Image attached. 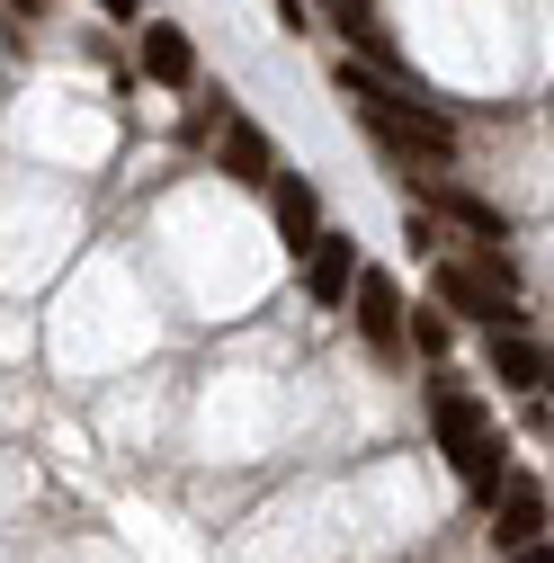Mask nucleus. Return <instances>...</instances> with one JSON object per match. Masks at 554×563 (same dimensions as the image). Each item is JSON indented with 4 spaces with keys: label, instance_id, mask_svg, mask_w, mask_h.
Segmentation results:
<instances>
[{
    "label": "nucleus",
    "instance_id": "1",
    "mask_svg": "<svg viewBox=\"0 0 554 563\" xmlns=\"http://www.w3.org/2000/svg\"><path fill=\"white\" fill-rule=\"evenodd\" d=\"M331 90L350 99V117H358V125L376 134V144H385V153H394L402 170H430V162L447 170V162H456V125H447V117H439L430 99H402V90H385L376 73H358V54L340 63V73H331Z\"/></svg>",
    "mask_w": 554,
    "mask_h": 563
},
{
    "label": "nucleus",
    "instance_id": "2",
    "mask_svg": "<svg viewBox=\"0 0 554 563\" xmlns=\"http://www.w3.org/2000/svg\"><path fill=\"white\" fill-rule=\"evenodd\" d=\"M430 430H439V448L456 456L465 492H474V501H492L501 474H510V448H501V430H492V411H483V394H465V385L430 376Z\"/></svg>",
    "mask_w": 554,
    "mask_h": 563
},
{
    "label": "nucleus",
    "instance_id": "3",
    "mask_svg": "<svg viewBox=\"0 0 554 563\" xmlns=\"http://www.w3.org/2000/svg\"><path fill=\"white\" fill-rule=\"evenodd\" d=\"M430 287H439L447 313H465V322H483V331H519V277H510L501 242H483V260L439 251V260H430Z\"/></svg>",
    "mask_w": 554,
    "mask_h": 563
},
{
    "label": "nucleus",
    "instance_id": "4",
    "mask_svg": "<svg viewBox=\"0 0 554 563\" xmlns=\"http://www.w3.org/2000/svg\"><path fill=\"white\" fill-rule=\"evenodd\" d=\"M536 537H545V492L510 465L501 492H492V554H519V545H536Z\"/></svg>",
    "mask_w": 554,
    "mask_h": 563
},
{
    "label": "nucleus",
    "instance_id": "5",
    "mask_svg": "<svg viewBox=\"0 0 554 563\" xmlns=\"http://www.w3.org/2000/svg\"><path fill=\"white\" fill-rule=\"evenodd\" d=\"M350 305H358V331H367V349H385V358H402V287L385 268H358V287H350Z\"/></svg>",
    "mask_w": 554,
    "mask_h": 563
},
{
    "label": "nucleus",
    "instance_id": "6",
    "mask_svg": "<svg viewBox=\"0 0 554 563\" xmlns=\"http://www.w3.org/2000/svg\"><path fill=\"white\" fill-rule=\"evenodd\" d=\"M350 287H358V242L322 224L313 251H304V296H313V305H350Z\"/></svg>",
    "mask_w": 554,
    "mask_h": 563
},
{
    "label": "nucleus",
    "instance_id": "7",
    "mask_svg": "<svg viewBox=\"0 0 554 563\" xmlns=\"http://www.w3.org/2000/svg\"><path fill=\"white\" fill-rule=\"evenodd\" d=\"M483 358H492V376H501V385H519V394H545V402H554V349H536L528 331H492V340H483Z\"/></svg>",
    "mask_w": 554,
    "mask_h": 563
},
{
    "label": "nucleus",
    "instance_id": "8",
    "mask_svg": "<svg viewBox=\"0 0 554 563\" xmlns=\"http://www.w3.org/2000/svg\"><path fill=\"white\" fill-rule=\"evenodd\" d=\"M268 206H277V242L304 260L313 233H322V197H313V179H304V170H277V179H268Z\"/></svg>",
    "mask_w": 554,
    "mask_h": 563
},
{
    "label": "nucleus",
    "instance_id": "9",
    "mask_svg": "<svg viewBox=\"0 0 554 563\" xmlns=\"http://www.w3.org/2000/svg\"><path fill=\"white\" fill-rule=\"evenodd\" d=\"M144 81H162V90H188L197 81V45L179 27H144Z\"/></svg>",
    "mask_w": 554,
    "mask_h": 563
},
{
    "label": "nucleus",
    "instance_id": "10",
    "mask_svg": "<svg viewBox=\"0 0 554 563\" xmlns=\"http://www.w3.org/2000/svg\"><path fill=\"white\" fill-rule=\"evenodd\" d=\"M313 10L350 36L358 54H376V63H394V36H385V19H376V0H313Z\"/></svg>",
    "mask_w": 554,
    "mask_h": 563
},
{
    "label": "nucleus",
    "instance_id": "11",
    "mask_svg": "<svg viewBox=\"0 0 554 563\" xmlns=\"http://www.w3.org/2000/svg\"><path fill=\"white\" fill-rule=\"evenodd\" d=\"M224 170L233 179H277V153H268V134L251 117H224Z\"/></svg>",
    "mask_w": 554,
    "mask_h": 563
},
{
    "label": "nucleus",
    "instance_id": "12",
    "mask_svg": "<svg viewBox=\"0 0 554 563\" xmlns=\"http://www.w3.org/2000/svg\"><path fill=\"white\" fill-rule=\"evenodd\" d=\"M439 216H456L474 242H510V224H501V206L492 197H474V188H439Z\"/></svg>",
    "mask_w": 554,
    "mask_h": 563
},
{
    "label": "nucleus",
    "instance_id": "13",
    "mask_svg": "<svg viewBox=\"0 0 554 563\" xmlns=\"http://www.w3.org/2000/svg\"><path fill=\"white\" fill-rule=\"evenodd\" d=\"M402 340H411V349H421V358H430V367H439V358H447V340H456V322H447V313H430V305H421V313H411V322H402Z\"/></svg>",
    "mask_w": 554,
    "mask_h": 563
},
{
    "label": "nucleus",
    "instance_id": "14",
    "mask_svg": "<svg viewBox=\"0 0 554 563\" xmlns=\"http://www.w3.org/2000/svg\"><path fill=\"white\" fill-rule=\"evenodd\" d=\"M501 563H554V545L536 537V545H519V554H501Z\"/></svg>",
    "mask_w": 554,
    "mask_h": 563
},
{
    "label": "nucleus",
    "instance_id": "15",
    "mask_svg": "<svg viewBox=\"0 0 554 563\" xmlns=\"http://www.w3.org/2000/svg\"><path fill=\"white\" fill-rule=\"evenodd\" d=\"M99 10H108V19H144V0H99Z\"/></svg>",
    "mask_w": 554,
    "mask_h": 563
}]
</instances>
